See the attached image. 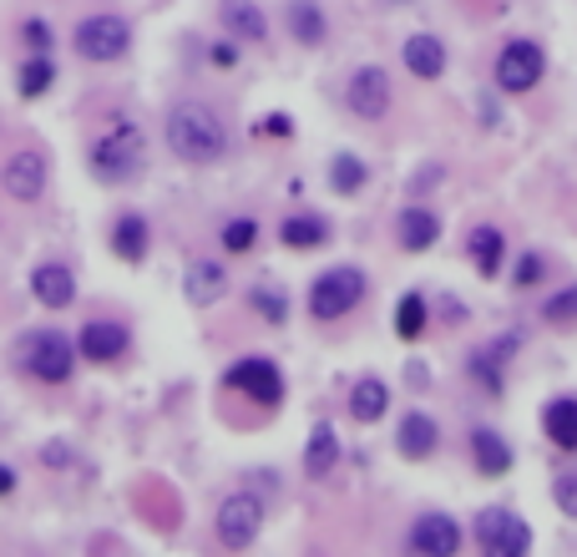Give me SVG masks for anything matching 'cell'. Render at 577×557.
<instances>
[{
  "label": "cell",
  "mask_w": 577,
  "mask_h": 557,
  "mask_svg": "<svg viewBox=\"0 0 577 557\" xmlns=\"http://www.w3.org/2000/svg\"><path fill=\"white\" fill-rule=\"evenodd\" d=\"M542 319H547L552 330H577V284L552 294L547 305H542Z\"/></svg>",
  "instance_id": "cell-33"
},
{
  "label": "cell",
  "mask_w": 577,
  "mask_h": 557,
  "mask_svg": "<svg viewBox=\"0 0 577 557\" xmlns=\"http://www.w3.org/2000/svg\"><path fill=\"white\" fill-rule=\"evenodd\" d=\"M218 26H224L234 41L259 46V41L269 36V15H263L259 0H218Z\"/></svg>",
  "instance_id": "cell-20"
},
{
  "label": "cell",
  "mask_w": 577,
  "mask_h": 557,
  "mask_svg": "<svg viewBox=\"0 0 577 557\" xmlns=\"http://www.w3.org/2000/svg\"><path fill=\"white\" fill-rule=\"evenodd\" d=\"M491 77H497V87H501L507 96L538 92L542 77H547V52H542L538 41L512 36V41H507V46L497 52V67H491Z\"/></svg>",
  "instance_id": "cell-6"
},
{
  "label": "cell",
  "mask_w": 577,
  "mask_h": 557,
  "mask_svg": "<svg viewBox=\"0 0 577 557\" xmlns=\"http://www.w3.org/2000/svg\"><path fill=\"white\" fill-rule=\"evenodd\" d=\"M406 547L420 557H451L461 547V522L451 512H420L406 532Z\"/></svg>",
  "instance_id": "cell-12"
},
{
  "label": "cell",
  "mask_w": 577,
  "mask_h": 557,
  "mask_svg": "<svg viewBox=\"0 0 577 557\" xmlns=\"http://www.w3.org/2000/svg\"><path fill=\"white\" fill-rule=\"evenodd\" d=\"M335 466H340V431L329 421H315L309 425V446H304V477L325 481Z\"/></svg>",
  "instance_id": "cell-23"
},
{
  "label": "cell",
  "mask_w": 577,
  "mask_h": 557,
  "mask_svg": "<svg viewBox=\"0 0 577 557\" xmlns=\"http://www.w3.org/2000/svg\"><path fill=\"white\" fill-rule=\"evenodd\" d=\"M77 340L61 330H36L21 340V365H26L31 380L41 385H66L71 371H77Z\"/></svg>",
  "instance_id": "cell-4"
},
{
  "label": "cell",
  "mask_w": 577,
  "mask_h": 557,
  "mask_svg": "<svg viewBox=\"0 0 577 557\" xmlns=\"http://www.w3.org/2000/svg\"><path fill=\"white\" fill-rule=\"evenodd\" d=\"M517 355V334H501V340H486V345H476L472 355H466V371H472V380L482 385L486 396H501V385H507V360Z\"/></svg>",
  "instance_id": "cell-14"
},
{
  "label": "cell",
  "mask_w": 577,
  "mask_h": 557,
  "mask_svg": "<svg viewBox=\"0 0 577 557\" xmlns=\"http://www.w3.org/2000/svg\"><path fill=\"white\" fill-rule=\"evenodd\" d=\"M31 299H36L41 309H71L77 305V274L66 264H36L31 269Z\"/></svg>",
  "instance_id": "cell-15"
},
{
  "label": "cell",
  "mask_w": 577,
  "mask_h": 557,
  "mask_svg": "<svg viewBox=\"0 0 577 557\" xmlns=\"http://www.w3.org/2000/svg\"><path fill=\"white\" fill-rule=\"evenodd\" d=\"M472 462L482 477H507L512 471V441L501 436V431H491V425H472Z\"/></svg>",
  "instance_id": "cell-21"
},
{
  "label": "cell",
  "mask_w": 577,
  "mask_h": 557,
  "mask_svg": "<svg viewBox=\"0 0 577 557\" xmlns=\"http://www.w3.org/2000/svg\"><path fill=\"white\" fill-rule=\"evenodd\" d=\"M249 309L263 319V325H288V294L279 289V284H253Z\"/></svg>",
  "instance_id": "cell-32"
},
{
  "label": "cell",
  "mask_w": 577,
  "mask_h": 557,
  "mask_svg": "<svg viewBox=\"0 0 577 557\" xmlns=\"http://www.w3.org/2000/svg\"><path fill=\"white\" fill-rule=\"evenodd\" d=\"M147 249H152L147 218H143V213H122L117 224H112V253H117L122 264H143Z\"/></svg>",
  "instance_id": "cell-26"
},
{
  "label": "cell",
  "mask_w": 577,
  "mask_h": 557,
  "mask_svg": "<svg viewBox=\"0 0 577 557\" xmlns=\"http://www.w3.org/2000/svg\"><path fill=\"white\" fill-rule=\"evenodd\" d=\"M435 446H441V425L426 411H406L400 416V431H395V452L406 462H431Z\"/></svg>",
  "instance_id": "cell-16"
},
{
  "label": "cell",
  "mask_w": 577,
  "mask_h": 557,
  "mask_svg": "<svg viewBox=\"0 0 577 557\" xmlns=\"http://www.w3.org/2000/svg\"><path fill=\"white\" fill-rule=\"evenodd\" d=\"M224 390H238V396H249L253 406H269V411H274L279 400H284V375H279L274 360L249 355V360H238V365H228Z\"/></svg>",
  "instance_id": "cell-11"
},
{
  "label": "cell",
  "mask_w": 577,
  "mask_h": 557,
  "mask_svg": "<svg viewBox=\"0 0 577 557\" xmlns=\"http://www.w3.org/2000/svg\"><path fill=\"white\" fill-rule=\"evenodd\" d=\"M435 239H441V218H435L431 208H406L400 218H395V243H400L406 253L435 249Z\"/></svg>",
  "instance_id": "cell-25"
},
{
  "label": "cell",
  "mask_w": 577,
  "mask_h": 557,
  "mask_svg": "<svg viewBox=\"0 0 577 557\" xmlns=\"http://www.w3.org/2000/svg\"><path fill=\"white\" fill-rule=\"evenodd\" d=\"M365 294H370V278L365 269H354V264H335L325 269V274L309 284V315L315 319H344L350 309L365 305Z\"/></svg>",
  "instance_id": "cell-3"
},
{
  "label": "cell",
  "mask_w": 577,
  "mask_h": 557,
  "mask_svg": "<svg viewBox=\"0 0 577 557\" xmlns=\"http://www.w3.org/2000/svg\"><path fill=\"white\" fill-rule=\"evenodd\" d=\"M426 319H431V309H426V294H400L395 299V334L406 340V345H416L420 334H426Z\"/></svg>",
  "instance_id": "cell-31"
},
{
  "label": "cell",
  "mask_w": 577,
  "mask_h": 557,
  "mask_svg": "<svg viewBox=\"0 0 577 557\" xmlns=\"http://www.w3.org/2000/svg\"><path fill=\"white\" fill-rule=\"evenodd\" d=\"M400 61H406L410 77L441 81L446 77V41L431 36V31H416V36H406V46H400Z\"/></svg>",
  "instance_id": "cell-17"
},
{
  "label": "cell",
  "mask_w": 577,
  "mask_h": 557,
  "mask_svg": "<svg viewBox=\"0 0 577 557\" xmlns=\"http://www.w3.org/2000/svg\"><path fill=\"white\" fill-rule=\"evenodd\" d=\"M213 527H218V543H224L228 553H244V547L259 543V532H263V502L253 491H234V497L218 502Z\"/></svg>",
  "instance_id": "cell-9"
},
{
  "label": "cell",
  "mask_w": 577,
  "mask_h": 557,
  "mask_svg": "<svg viewBox=\"0 0 577 557\" xmlns=\"http://www.w3.org/2000/svg\"><path fill=\"white\" fill-rule=\"evenodd\" d=\"M15 491V466H0V497H11Z\"/></svg>",
  "instance_id": "cell-42"
},
{
  "label": "cell",
  "mask_w": 577,
  "mask_h": 557,
  "mask_svg": "<svg viewBox=\"0 0 577 557\" xmlns=\"http://www.w3.org/2000/svg\"><path fill=\"white\" fill-rule=\"evenodd\" d=\"M441 319H451V325H461V319H466V305H461V299H446V305H441Z\"/></svg>",
  "instance_id": "cell-41"
},
{
  "label": "cell",
  "mask_w": 577,
  "mask_h": 557,
  "mask_svg": "<svg viewBox=\"0 0 577 557\" xmlns=\"http://www.w3.org/2000/svg\"><path fill=\"white\" fill-rule=\"evenodd\" d=\"M552 502H557L563 518H577V466H567V471L552 477Z\"/></svg>",
  "instance_id": "cell-35"
},
{
  "label": "cell",
  "mask_w": 577,
  "mask_h": 557,
  "mask_svg": "<svg viewBox=\"0 0 577 557\" xmlns=\"http://www.w3.org/2000/svg\"><path fill=\"white\" fill-rule=\"evenodd\" d=\"M325 178H329V187H335L340 198H354L360 187H370V162L360 158V152H350V147H344V152H335V158H329Z\"/></svg>",
  "instance_id": "cell-29"
},
{
  "label": "cell",
  "mask_w": 577,
  "mask_h": 557,
  "mask_svg": "<svg viewBox=\"0 0 577 557\" xmlns=\"http://www.w3.org/2000/svg\"><path fill=\"white\" fill-rule=\"evenodd\" d=\"M542 278H547V259H542V253H522L517 269H512V284L517 289H532V284H542Z\"/></svg>",
  "instance_id": "cell-36"
},
{
  "label": "cell",
  "mask_w": 577,
  "mask_h": 557,
  "mask_svg": "<svg viewBox=\"0 0 577 557\" xmlns=\"http://www.w3.org/2000/svg\"><path fill=\"white\" fill-rule=\"evenodd\" d=\"M284 21H288V36L299 41V46H309V52L329 41V15H325V5H319V0H288Z\"/></svg>",
  "instance_id": "cell-22"
},
{
  "label": "cell",
  "mask_w": 577,
  "mask_h": 557,
  "mask_svg": "<svg viewBox=\"0 0 577 557\" xmlns=\"http://www.w3.org/2000/svg\"><path fill=\"white\" fill-rule=\"evenodd\" d=\"M542 436L557 452H577V396H552L542 406Z\"/></svg>",
  "instance_id": "cell-24"
},
{
  "label": "cell",
  "mask_w": 577,
  "mask_h": 557,
  "mask_svg": "<svg viewBox=\"0 0 577 557\" xmlns=\"http://www.w3.org/2000/svg\"><path fill=\"white\" fill-rule=\"evenodd\" d=\"M472 537L482 553H497V557H527L532 553V522L512 507H482L472 522Z\"/></svg>",
  "instance_id": "cell-5"
},
{
  "label": "cell",
  "mask_w": 577,
  "mask_h": 557,
  "mask_svg": "<svg viewBox=\"0 0 577 557\" xmlns=\"http://www.w3.org/2000/svg\"><path fill=\"white\" fill-rule=\"evenodd\" d=\"M218 243H224L228 253H249L253 243H259V224H253V218H228V224L218 228Z\"/></svg>",
  "instance_id": "cell-34"
},
{
  "label": "cell",
  "mask_w": 577,
  "mask_h": 557,
  "mask_svg": "<svg viewBox=\"0 0 577 557\" xmlns=\"http://www.w3.org/2000/svg\"><path fill=\"white\" fill-rule=\"evenodd\" d=\"M52 87H56L52 52H31L26 61H21V71H15V92H21V96H46Z\"/></svg>",
  "instance_id": "cell-30"
},
{
  "label": "cell",
  "mask_w": 577,
  "mask_h": 557,
  "mask_svg": "<svg viewBox=\"0 0 577 557\" xmlns=\"http://www.w3.org/2000/svg\"><path fill=\"white\" fill-rule=\"evenodd\" d=\"M71 46H77L81 61H122V56L132 52V26L122 21V15L102 11V15H87L77 31H71Z\"/></svg>",
  "instance_id": "cell-7"
},
{
  "label": "cell",
  "mask_w": 577,
  "mask_h": 557,
  "mask_svg": "<svg viewBox=\"0 0 577 557\" xmlns=\"http://www.w3.org/2000/svg\"><path fill=\"white\" fill-rule=\"evenodd\" d=\"M213 61H218V71H228V67H238V41L228 36V41H213Z\"/></svg>",
  "instance_id": "cell-38"
},
{
  "label": "cell",
  "mask_w": 577,
  "mask_h": 557,
  "mask_svg": "<svg viewBox=\"0 0 577 557\" xmlns=\"http://www.w3.org/2000/svg\"><path fill=\"white\" fill-rule=\"evenodd\" d=\"M46 178H52V158L41 147H15L11 158L0 162V187L15 203H36L46 193Z\"/></svg>",
  "instance_id": "cell-10"
},
{
  "label": "cell",
  "mask_w": 577,
  "mask_h": 557,
  "mask_svg": "<svg viewBox=\"0 0 577 557\" xmlns=\"http://www.w3.org/2000/svg\"><path fill=\"white\" fill-rule=\"evenodd\" d=\"M263 133H274V137H294V122H288V117H269V122H263Z\"/></svg>",
  "instance_id": "cell-39"
},
{
  "label": "cell",
  "mask_w": 577,
  "mask_h": 557,
  "mask_svg": "<svg viewBox=\"0 0 577 557\" xmlns=\"http://www.w3.org/2000/svg\"><path fill=\"white\" fill-rule=\"evenodd\" d=\"M87 168H92L97 183L106 187H127L143 178L147 168V137L137 122H112L92 147H87Z\"/></svg>",
  "instance_id": "cell-2"
},
{
  "label": "cell",
  "mask_w": 577,
  "mask_h": 557,
  "mask_svg": "<svg viewBox=\"0 0 577 557\" xmlns=\"http://www.w3.org/2000/svg\"><path fill=\"white\" fill-rule=\"evenodd\" d=\"M127 350H132V334L117 319H87L77 330V355L92 360V365H112V360H122Z\"/></svg>",
  "instance_id": "cell-13"
},
{
  "label": "cell",
  "mask_w": 577,
  "mask_h": 557,
  "mask_svg": "<svg viewBox=\"0 0 577 557\" xmlns=\"http://www.w3.org/2000/svg\"><path fill=\"white\" fill-rule=\"evenodd\" d=\"M279 243L294 253H309V249H319V243H329V224L319 213H288L284 224H279Z\"/></svg>",
  "instance_id": "cell-27"
},
{
  "label": "cell",
  "mask_w": 577,
  "mask_h": 557,
  "mask_svg": "<svg viewBox=\"0 0 577 557\" xmlns=\"http://www.w3.org/2000/svg\"><path fill=\"white\" fill-rule=\"evenodd\" d=\"M41 462H52V466H66V462H71V452H66V446H41Z\"/></svg>",
  "instance_id": "cell-40"
},
{
  "label": "cell",
  "mask_w": 577,
  "mask_h": 557,
  "mask_svg": "<svg viewBox=\"0 0 577 557\" xmlns=\"http://www.w3.org/2000/svg\"><path fill=\"white\" fill-rule=\"evenodd\" d=\"M466 259H472V269L482 278H497L507 269V234L497 224H476L466 234Z\"/></svg>",
  "instance_id": "cell-19"
},
{
  "label": "cell",
  "mask_w": 577,
  "mask_h": 557,
  "mask_svg": "<svg viewBox=\"0 0 577 557\" xmlns=\"http://www.w3.org/2000/svg\"><path fill=\"white\" fill-rule=\"evenodd\" d=\"M385 411H391V385H385V380L365 375V380L350 385V416H354L360 425H375Z\"/></svg>",
  "instance_id": "cell-28"
},
{
  "label": "cell",
  "mask_w": 577,
  "mask_h": 557,
  "mask_svg": "<svg viewBox=\"0 0 577 557\" xmlns=\"http://www.w3.org/2000/svg\"><path fill=\"white\" fill-rule=\"evenodd\" d=\"M21 41H26L31 52H52V41H56V31L41 21V15H31V21H21Z\"/></svg>",
  "instance_id": "cell-37"
},
{
  "label": "cell",
  "mask_w": 577,
  "mask_h": 557,
  "mask_svg": "<svg viewBox=\"0 0 577 557\" xmlns=\"http://www.w3.org/2000/svg\"><path fill=\"white\" fill-rule=\"evenodd\" d=\"M162 137H168L172 158L188 162V168L224 162L228 147H234V133H228L224 112L208 102H172L168 117H162Z\"/></svg>",
  "instance_id": "cell-1"
},
{
  "label": "cell",
  "mask_w": 577,
  "mask_h": 557,
  "mask_svg": "<svg viewBox=\"0 0 577 557\" xmlns=\"http://www.w3.org/2000/svg\"><path fill=\"white\" fill-rule=\"evenodd\" d=\"M344 106H350L360 122H385L395 106L391 71L375 67V61H360V67L344 77Z\"/></svg>",
  "instance_id": "cell-8"
},
{
  "label": "cell",
  "mask_w": 577,
  "mask_h": 557,
  "mask_svg": "<svg viewBox=\"0 0 577 557\" xmlns=\"http://www.w3.org/2000/svg\"><path fill=\"white\" fill-rule=\"evenodd\" d=\"M183 294H188V305L193 309H208L218 305L228 294V269L218 264V259H193L183 274Z\"/></svg>",
  "instance_id": "cell-18"
}]
</instances>
